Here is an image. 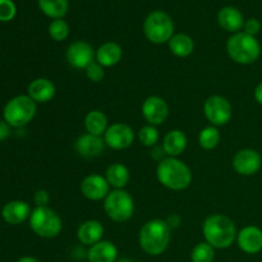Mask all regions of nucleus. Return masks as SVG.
<instances>
[{
  "label": "nucleus",
  "instance_id": "nucleus-30",
  "mask_svg": "<svg viewBox=\"0 0 262 262\" xmlns=\"http://www.w3.org/2000/svg\"><path fill=\"white\" fill-rule=\"evenodd\" d=\"M49 35L56 42H61L68 38L69 25L64 19H53L49 25Z\"/></svg>",
  "mask_w": 262,
  "mask_h": 262
},
{
  "label": "nucleus",
  "instance_id": "nucleus-35",
  "mask_svg": "<svg viewBox=\"0 0 262 262\" xmlns=\"http://www.w3.org/2000/svg\"><path fill=\"white\" fill-rule=\"evenodd\" d=\"M33 201H35L37 207L48 206V204L50 202V194L45 189H38L35 193V196H33Z\"/></svg>",
  "mask_w": 262,
  "mask_h": 262
},
{
  "label": "nucleus",
  "instance_id": "nucleus-37",
  "mask_svg": "<svg viewBox=\"0 0 262 262\" xmlns=\"http://www.w3.org/2000/svg\"><path fill=\"white\" fill-rule=\"evenodd\" d=\"M165 222L170 229H176V228H178L179 224H181V217H179L178 215H171V216H169Z\"/></svg>",
  "mask_w": 262,
  "mask_h": 262
},
{
  "label": "nucleus",
  "instance_id": "nucleus-17",
  "mask_svg": "<svg viewBox=\"0 0 262 262\" xmlns=\"http://www.w3.org/2000/svg\"><path fill=\"white\" fill-rule=\"evenodd\" d=\"M31 207L27 202L14 200L4 205L2 210V216L5 223L10 225H19L31 216Z\"/></svg>",
  "mask_w": 262,
  "mask_h": 262
},
{
  "label": "nucleus",
  "instance_id": "nucleus-15",
  "mask_svg": "<svg viewBox=\"0 0 262 262\" xmlns=\"http://www.w3.org/2000/svg\"><path fill=\"white\" fill-rule=\"evenodd\" d=\"M237 243L241 250L248 255H256L262 251V229L256 225L242 228L237 235Z\"/></svg>",
  "mask_w": 262,
  "mask_h": 262
},
{
  "label": "nucleus",
  "instance_id": "nucleus-2",
  "mask_svg": "<svg viewBox=\"0 0 262 262\" xmlns=\"http://www.w3.org/2000/svg\"><path fill=\"white\" fill-rule=\"evenodd\" d=\"M171 229L165 220L152 219L142 225L138 235V242L143 252L150 256L164 253L170 243Z\"/></svg>",
  "mask_w": 262,
  "mask_h": 262
},
{
  "label": "nucleus",
  "instance_id": "nucleus-18",
  "mask_svg": "<svg viewBox=\"0 0 262 262\" xmlns=\"http://www.w3.org/2000/svg\"><path fill=\"white\" fill-rule=\"evenodd\" d=\"M28 96L36 102V104H45V102L53 100L55 96V84L53 81L48 78H36L28 84Z\"/></svg>",
  "mask_w": 262,
  "mask_h": 262
},
{
  "label": "nucleus",
  "instance_id": "nucleus-9",
  "mask_svg": "<svg viewBox=\"0 0 262 262\" xmlns=\"http://www.w3.org/2000/svg\"><path fill=\"white\" fill-rule=\"evenodd\" d=\"M204 114L215 127L228 124L233 117V106L229 100L220 95H212L205 101Z\"/></svg>",
  "mask_w": 262,
  "mask_h": 262
},
{
  "label": "nucleus",
  "instance_id": "nucleus-19",
  "mask_svg": "<svg viewBox=\"0 0 262 262\" xmlns=\"http://www.w3.org/2000/svg\"><path fill=\"white\" fill-rule=\"evenodd\" d=\"M217 22L223 30L228 32L237 33L245 26V17L242 12L234 7H224L217 13Z\"/></svg>",
  "mask_w": 262,
  "mask_h": 262
},
{
  "label": "nucleus",
  "instance_id": "nucleus-5",
  "mask_svg": "<svg viewBox=\"0 0 262 262\" xmlns=\"http://www.w3.org/2000/svg\"><path fill=\"white\" fill-rule=\"evenodd\" d=\"M37 112V104L28 95H19L5 104L3 110L4 120L14 128L25 127L35 118Z\"/></svg>",
  "mask_w": 262,
  "mask_h": 262
},
{
  "label": "nucleus",
  "instance_id": "nucleus-32",
  "mask_svg": "<svg viewBox=\"0 0 262 262\" xmlns=\"http://www.w3.org/2000/svg\"><path fill=\"white\" fill-rule=\"evenodd\" d=\"M17 14V7L12 0H0V22H9Z\"/></svg>",
  "mask_w": 262,
  "mask_h": 262
},
{
  "label": "nucleus",
  "instance_id": "nucleus-14",
  "mask_svg": "<svg viewBox=\"0 0 262 262\" xmlns=\"http://www.w3.org/2000/svg\"><path fill=\"white\" fill-rule=\"evenodd\" d=\"M81 193L90 201H101L110 193V184L100 174H90L81 182Z\"/></svg>",
  "mask_w": 262,
  "mask_h": 262
},
{
  "label": "nucleus",
  "instance_id": "nucleus-40",
  "mask_svg": "<svg viewBox=\"0 0 262 262\" xmlns=\"http://www.w3.org/2000/svg\"><path fill=\"white\" fill-rule=\"evenodd\" d=\"M117 262H135V261L129 260V258H122V260H117Z\"/></svg>",
  "mask_w": 262,
  "mask_h": 262
},
{
  "label": "nucleus",
  "instance_id": "nucleus-12",
  "mask_svg": "<svg viewBox=\"0 0 262 262\" xmlns=\"http://www.w3.org/2000/svg\"><path fill=\"white\" fill-rule=\"evenodd\" d=\"M232 165L239 176H255L261 169L262 158L260 152L253 148H242L233 156Z\"/></svg>",
  "mask_w": 262,
  "mask_h": 262
},
{
  "label": "nucleus",
  "instance_id": "nucleus-26",
  "mask_svg": "<svg viewBox=\"0 0 262 262\" xmlns=\"http://www.w3.org/2000/svg\"><path fill=\"white\" fill-rule=\"evenodd\" d=\"M169 49L171 54L178 58H187L194 50V41L187 33H177L169 41Z\"/></svg>",
  "mask_w": 262,
  "mask_h": 262
},
{
  "label": "nucleus",
  "instance_id": "nucleus-34",
  "mask_svg": "<svg viewBox=\"0 0 262 262\" xmlns=\"http://www.w3.org/2000/svg\"><path fill=\"white\" fill-rule=\"evenodd\" d=\"M243 32L248 33L251 36H255L257 33H260L261 31V22L257 19V18H248V19L245 20V26H243Z\"/></svg>",
  "mask_w": 262,
  "mask_h": 262
},
{
  "label": "nucleus",
  "instance_id": "nucleus-33",
  "mask_svg": "<svg viewBox=\"0 0 262 262\" xmlns=\"http://www.w3.org/2000/svg\"><path fill=\"white\" fill-rule=\"evenodd\" d=\"M84 71H86L87 78L92 82H101L105 77L104 67H102L101 64L97 63L96 60H95L94 63L90 64Z\"/></svg>",
  "mask_w": 262,
  "mask_h": 262
},
{
  "label": "nucleus",
  "instance_id": "nucleus-6",
  "mask_svg": "<svg viewBox=\"0 0 262 262\" xmlns=\"http://www.w3.org/2000/svg\"><path fill=\"white\" fill-rule=\"evenodd\" d=\"M30 227L41 238H55L63 229V220L55 210L49 206L36 207L30 216Z\"/></svg>",
  "mask_w": 262,
  "mask_h": 262
},
{
  "label": "nucleus",
  "instance_id": "nucleus-8",
  "mask_svg": "<svg viewBox=\"0 0 262 262\" xmlns=\"http://www.w3.org/2000/svg\"><path fill=\"white\" fill-rule=\"evenodd\" d=\"M104 210L113 222L124 223L135 214V201L124 189H114L104 200Z\"/></svg>",
  "mask_w": 262,
  "mask_h": 262
},
{
  "label": "nucleus",
  "instance_id": "nucleus-1",
  "mask_svg": "<svg viewBox=\"0 0 262 262\" xmlns=\"http://www.w3.org/2000/svg\"><path fill=\"white\" fill-rule=\"evenodd\" d=\"M205 242L215 250H224L230 247L237 241V228L230 217L223 214H214L206 217L202 224Z\"/></svg>",
  "mask_w": 262,
  "mask_h": 262
},
{
  "label": "nucleus",
  "instance_id": "nucleus-10",
  "mask_svg": "<svg viewBox=\"0 0 262 262\" xmlns=\"http://www.w3.org/2000/svg\"><path fill=\"white\" fill-rule=\"evenodd\" d=\"M66 59L69 66L74 69H86L96 59V53L91 43L87 41L78 40L68 46Z\"/></svg>",
  "mask_w": 262,
  "mask_h": 262
},
{
  "label": "nucleus",
  "instance_id": "nucleus-36",
  "mask_svg": "<svg viewBox=\"0 0 262 262\" xmlns=\"http://www.w3.org/2000/svg\"><path fill=\"white\" fill-rule=\"evenodd\" d=\"M10 125L5 120H0V141H4L9 137Z\"/></svg>",
  "mask_w": 262,
  "mask_h": 262
},
{
  "label": "nucleus",
  "instance_id": "nucleus-22",
  "mask_svg": "<svg viewBox=\"0 0 262 262\" xmlns=\"http://www.w3.org/2000/svg\"><path fill=\"white\" fill-rule=\"evenodd\" d=\"M86 256L89 262H117L118 250L114 243L100 241L89 248Z\"/></svg>",
  "mask_w": 262,
  "mask_h": 262
},
{
  "label": "nucleus",
  "instance_id": "nucleus-27",
  "mask_svg": "<svg viewBox=\"0 0 262 262\" xmlns=\"http://www.w3.org/2000/svg\"><path fill=\"white\" fill-rule=\"evenodd\" d=\"M38 8L51 19H63L69 9L68 0H38Z\"/></svg>",
  "mask_w": 262,
  "mask_h": 262
},
{
  "label": "nucleus",
  "instance_id": "nucleus-29",
  "mask_svg": "<svg viewBox=\"0 0 262 262\" xmlns=\"http://www.w3.org/2000/svg\"><path fill=\"white\" fill-rule=\"evenodd\" d=\"M215 258V248L207 242H201L193 247L191 252L192 262H212Z\"/></svg>",
  "mask_w": 262,
  "mask_h": 262
},
{
  "label": "nucleus",
  "instance_id": "nucleus-21",
  "mask_svg": "<svg viewBox=\"0 0 262 262\" xmlns=\"http://www.w3.org/2000/svg\"><path fill=\"white\" fill-rule=\"evenodd\" d=\"M123 58V49L119 43L114 41H107L102 45L99 46L96 50V61L101 64L104 68L114 67L122 60Z\"/></svg>",
  "mask_w": 262,
  "mask_h": 262
},
{
  "label": "nucleus",
  "instance_id": "nucleus-16",
  "mask_svg": "<svg viewBox=\"0 0 262 262\" xmlns=\"http://www.w3.org/2000/svg\"><path fill=\"white\" fill-rule=\"evenodd\" d=\"M105 147H106V145H105L104 137L90 135V133L81 135L74 143L76 152L86 159L97 158L104 152Z\"/></svg>",
  "mask_w": 262,
  "mask_h": 262
},
{
  "label": "nucleus",
  "instance_id": "nucleus-4",
  "mask_svg": "<svg viewBox=\"0 0 262 262\" xmlns=\"http://www.w3.org/2000/svg\"><path fill=\"white\" fill-rule=\"evenodd\" d=\"M227 51L233 61L242 66L255 63L261 55V45L255 36L241 32L233 33L227 41Z\"/></svg>",
  "mask_w": 262,
  "mask_h": 262
},
{
  "label": "nucleus",
  "instance_id": "nucleus-23",
  "mask_svg": "<svg viewBox=\"0 0 262 262\" xmlns=\"http://www.w3.org/2000/svg\"><path fill=\"white\" fill-rule=\"evenodd\" d=\"M187 143H188V140H187L186 133L182 132L181 129H173L166 133L164 137L163 150L165 155H168V158H178L184 152Z\"/></svg>",
  "mask_w": 262,
  "mask_h": 262
},
{
  "label": "nucleus",
  "instance_id": "nucleus-31",
  "mask_svg": "<svg viewBox=\"0 0 262 262\" xmlns=\"http://www.w3.org/2000/svg\"><path fill=\"white\" fill-rule=\"evenodd\" d=\"M159 138H160V135H159V130L155 125H143L138 130V140L146 147H154L159 142Z\"/></svg>",
  "mask_w": 262,
  "mask_h": 262
},
{
  "label": "nucleus",
  "instance_id": "nucleus-24",
  "mask_svg": "<svg viewBox=\"0 0 262 262\" xmlns=\"http://www.w3.org/2000/svg\"><path fill=\"white\" fill-rule=\"evenodd\" d=\"M107 183L114 189H124V187L129 183L130 173L125 165L120 163H114L107 166L105 174Z\"/></svg>",
  "mask_w": 262,
  "mask_h": 262
},
{
  "label": "nucleus",
  "instance_id": "nucleus-25",
  "mask_svg": "<svg viewBox=\"0 0 262 262\" xmlns=\"http://www.w3.org/2000/svg\"><path fill=\"white\" fill-rule=\"evenodd\" d=\"M84 128L90 135L104 137L105 132L109 128L106 115L101 110H91L84 117Z\"/></svg>",
  "mask_w": 262,
  "mask_h": 262
},
{
  "label": "nucleus",
  "instance_id": "nucleus-3",
  "mask_svg": "<svg viewBox=\"0 0 262 262\" xmlns=\"http://www.w3.org/2000/svg\"><path fill=\"white\" fill-rule=\"evenodd\" d=\"M158 181L171 191H183L192 183V171L178 158H164L156 168Z\"/></svg>",
  "mask_w": 262,
  "mask_h": 262
},
{
  "label": "nucleus",
  "instance_id": "nucleus-13",
  "mask_svg": "<svg viewBox=\"0 0 262 262\" xmlns=\"http://www.w3.org/2000/svg\"><path fill=\"white\" fill-rule=\"evenodd\" d=\"M142 115L151 125H160L168 119L169 106L160 96H148L142 104Z\"/></svg>",
  "mask_w": 262,
  "mask_h": 262
},
{
  "label": "nucleus",
  "instance_id": "nucleus-20",
  "mask_svg": "<svg viewBox=\"0 0 262 262\" xmlns=\"http://www.w3.org/2000/svg\"><path fill=\"white\" fill-rule=\"evenodd\" d=\"M102 235H104V227L97 220H86L77 229L78 241L83 246H89V247L102 241Z\"/></svg>",
  "mask_w": 262,
  "mask_h": 262
},
{
  "label": "nucleus",
  "instance_id": "nucleus-39",
  "mask_svg": "<svg viewBox=\"0 0 262 262\" xmlns=\"http://www.w3.org/2000/svg\"><path fill=\"white\" fill-rule=\"evenodd\" d=\"M17 262H38L35 257H31V256H25V257H20Z\"/></svg>",
  "mask_w": 262,
  "mask_h": 262
},
{
  "label": "nucleus",
  "instance_id": "nucleus-7",
  "mask_svg": "<svg viewBox=\"0 0 262 262\" xmlns=\"http://www.w3.org/2000/svg\"><path fill=\"white\" fill-rule=\"evenodd\" d=\"M143 33L152 43H165L174 36V22L168 13L163 10H154L143 22Z\"/></svg>",
  "mask_w": 262,
  "mask_h": 262
},
{
  "label": "nucleus",
  "instance_id": "nucleus-38",
  "mask_svg": "<svg viewBox=\"0 0 262 262\" xmlns=\"http://www.w3.org/2000/svg\"><path fill=\"white\" fill-rule=\"evenodd\" d=\"M253 96H255V100L258 102V104L262 105V82L256 86L255 92H253Z\"/></svg>",
  "mask_w": 262,
  "mask_h": 262
},
{
  "label": "nucleus",
  "instance_id": "nucleus-28",
  "mask_svg": "<svg viewBox=\"0 0 262 262\" xmlns=\"http://www.w3.org/2000/svg\"><path fill=\"white\" fill-rule=\"evenodd\" d=\"M220 140H222V135H220V130L215 125L205 127L204 129H201L199 135L200 146L207 151L214 150L220 143Z\"/></svg>",
  "mask_w": 262,
  "mask_h": 262
},
{
  "label": "nucleus",
  "instance_id": "nucleus-11",
  "mask_svg": "<svg viewBox=\"0 0 262 262\" xmlns=\"http://www.w3.org/2000/svg\"><path fill=\"white\" fill-rule=\"evenodd\" d=\"M105 145L113 150H125L132 146L135 141V132L132 127L125 123H114L109 125L104 135Z\"/></svg>",
  "mask_w": 262,
  "mask_h": 262
}]
</instances>
